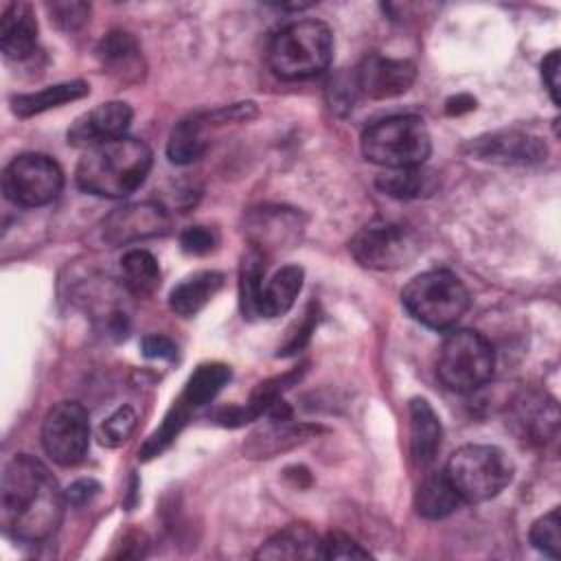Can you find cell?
I'll use <instances>...</instances> for the list:
<instances>
[{"mask_svg":"<svg viewBox=\"0 0 561 561\" xmlns=\"http://www.w3.org/2000/svg\"><path fill=\"white\" fill-rule=\"evenodd\" d=\"M64 491L48 467L28 454L13 456L0 480L2 530L26 543L48 539L64 517Z\"/></svg>","mask_w":561,"mask_h":561,"instance_id":"6da1fadb","label":"cell"},{"mask_svg":"<svg viewBox=\"0 0 561 561\" xmlns=\"http://www.w3.org/2000/svg\"><path fill=\"white\" fill-rule=\"evenodd\" d=\"M151 149L138 138H116L83 151L75 180L90 195L121 199L134 193L151 169Z\"/></svg>","mask_w":561,"mask_h":561,"instance_id":"7a4b0ae2","label":"cell"},{"mask_svg":"<svg viewBox=\"0 0 561 561\" xmlns=\"http://www.w3.org/2000/svg\"><path fill=\"white\" fill-rule=\"evenodd\" d=\"M331 57L333 33L320 20L291 22L267 46L270 70L283 81L311 79L329 68Z\"/></svg>","mask_w":561,"mask_h":561,"instance_id":"3957f363","label":"cell"},{"mask_svg":"<svg viewBox=\"0 0 561 561\" xmlns=\"http://www.w3.org/2000/svg\"><path fill=\"white\" fill-rule=\"evenodd\" d=\"M405 311L427 329L445 331L460 322L471 298L465 283L449 270H430L414 276L401 291Z\"/></svg>","mask_w":561,"mask_h":561,"instance_id":"277c9868","label":"cell"},{"mask_svg":"<svg viewBox=\"0 0 561 561\" xmlns=\"http://www.w3.org/2000/svg\"><path fill=\"white\" fill-rule=\"evenodd\" d=\"M362 153L386 169L423 167L432 153V138L421 116H388L364 129Z\"/></svg>","mask_w":561,"mask_h":561,"instance_id":"5b68a950","label":"cell"},{"mask_svg":"<svg viewBox=\"0 0 561 561\" xmlns=\"http://www.w3.org/2000/svg\"><path fill=\"white\" fill-rule=\"evenodd\" d=\"M462 502L478 504L500 495L513 480L511 458L495 445H462L443 471Z\"/></svg>","mask_w":561,"mask_h":561,"instance_id":"8992f818","label":"cell"},{"mask_svg":"<svg viewBox=\"0 0 561 561\" xmlns=\"http://www.w3.org/2000/svg\"><path fill=\"white\" fill-rule=\"evenodd\" d=\"M495 370V353L489 340L476 331L449 333L438 351L436 375L451 392H473L482 388Z\"/></svg>","mask_w":561,"mask_h":561,"instance_id":"52a82bcc","label":"cell"},{"mask_svg":"<svg viewBox=\"0 0 561 561\" xmlns=\"http://www.w3.org/2000/svg\"><path fill=\"white\" fill-rule=\"evenodd\" d=\"M348 250L362 267L390 272L410 265L419 256L421 243L416 234L401 224L370 221L355 232Z\"/></svg>","mask_w":561,"mask_h":561,"instance_id":"ba28073f","label":"cell"},{"mask_svg":"<svg viewBox=\"0 0 561 561\" xmlns=\"http://www.w3.org/2000/svg\"><path fill=\"white\" fill-rule=\"evenodd\" d=\"M64 188L59 164L46 153H20L2 173V191L9 202L24 208L46 206Z\"/></svg>","mask_w":561,"mask_h":561,"instance_id":"9c48e42d","label":"cell"},{"mask_svg":"<svg viewBox=\"0 0 561 561\" xmlns=\"http://www.w3.org/2000/svg\"><path fill=\"white\" fill-rule=\"evenodd\" d=\"M42 445L53 462L61 467L79 465L90 447V416L77 401H59L42 423Z\"/></svg>","mask_w":561,"mask_h":561,"instance_id":"30bf717a","label":"cell"},{"mask_svg":"<svg viewBox=\"0 0 561 561\" xmlns=\"http://www.w3.org/2000/svg\"><path fill=\"white\" fill-rule=\"evenodd\" d=\"M467 151L478 160L504 167H530L543 162L548 156L543 138L519 129H502L471 138Z\"/></svg>","mask_w":561,"mask_h":561,"instance_id":"8fae6325","label":"cell"},{"mask_svg":"<svg viewBox=\"0 0 561 561\" xmlns=\"http://www.w3.org/2000/svg\"><path fill=\"white\" fill-rule=\"evenodd\" d=\"M171 230V217L156 202H136L116 208L103 221V239L110 245H125L149 237H162Z\"/></svg>","mask_w":561,"mask_h":561,"instance_id":"7c38bea8","label":"cell"},{"mask_svg":"<svg viewBox=\"0 0 561 561\" xmlns=\"http://www.w3.org/2000/svg\"><path fill=\"white\" fill-rule=\"evenodd\" d=\"M508 425L522 440L533 445H546L559 432L557 401L546 392H522L511 405Z\"/></svg>","mask_w":561,"mask_h":561,"instance_id":"4fadbf2b","label":"cell"},{"mask_svg":"<svg viewBox=\"0 0 561 561\" xmlns=\"http://www.w3.org/2000/svg\"><path fill=\"white\" fill-rule=\"evenodd\" d=\"M416 79V66L410 59L368 55L357 72L355 83L368 99H394L405 94Z\"/></svg>","mask_w":561,"mask_h":561,"instance_id":"5bb4252c","label":"cell"},{"mask_svg":"<svg viewBox=\"0 0 561 561\" xmlns=\"http://www.w3.org/2000/svg\"><path fill=\"white\" fill-rule=\"evenodd\" d=\"M131 107L123 101L101 103L81 114L68 129V145L90 149L116 138H123L131 125Z\"/></svg>","mask_w":561,"mask_h":561,"instance_id":"9a60e30c","label":"cell"},{"mask_svg":"<svg viewBox=\"0 0 561 561\" xmlns=\"http://www.w3.org/2000/svg\"><path fill=\"white\" fill-rule=\"evenodd\" d=\"M245 232L254 248L263 250H283L294 248L300 241L302 219L300 213L280 206H263L248 215Z\"/></svg>","mask_w":561,"mask_h":561,"instance_id":"2e32d148","label":"cell"},{"mask_svg":"<svg viewBox=\"0 0 561 561\" xmlns=\"http://www.w3.org/2000/svg\"><path fill=\"white\" fill-rule=\"evenodd\" d=\"M37 48V20L26 2H11L0 18V50L7 59H28Z\"/></svg>","mask_w":561,"mask_h":561,"instance_id":"e0dca14e","label":"cell"},{"mask_svg":"<svg viewBox=\"0 0 561 561\" xmlns=\"http://www.w3.org/2000/svg\"><path fill=\"white\" fill-rule=\"evenodd\" d=\"M443 425L430 401L412 399L410 401V456L412 460L425 469L430 467L440 449Z\"/></svg>","mask_w":561,"mask_h":561,"instance_id":"ac0fdd59","label":"cell"},{"mask_svg":"<svg viewBox=\"0 0 561 561\" xmlns=\"http://www.w3.org/2000/svg\"><path fill=\"white\" fill-rule=\"evenodd\" d=\"M256 559H322V537L309 526L291 524L272 535L254 554Z\"/></svg>","mask_w":561,"mask_h":561,"instance_id":"d6986e66","label":"cell"},{"mask_svg":"<svg viewBox=\"0 0 561 561\" xmlns=\"http://www.w3.org/2000/svg\"><path fill=\"white\" fill-rule=\"evenodd\" d=\"M221 285H224V274L213 270L195 272L171 289L169 307L182 318H193L208 305V300L221 289Z\"/></svg>","mask_w":561,"mask_h":561,"instance_id":"ffe728a7","label":"cell"},{"mask_svg":"<svg viewBox=\"0 0 561 561\" xmlns=\"http://www.w3.org/2000/svg\"><path fill=\"white\" fill-rule=\"evenodd\" d=\"M302 278H305V272L300 265L280 267L263 285L261 300H259V316L278 318V316L287 313L294 307V302L302 289Z\"/></svg>","mask_w":561,"mask_h":561,"instance_id":"44dd1931","label":"cell"},{"mask_svg":"<svg viewBox=\"0 0 561 561\" xmlns=\"http://www.w3.org/2000/svg\"><path fill=\"white\" fill-rule=\"evenodd\" d=\"M206 125H208L206 114H193L175 123L167 140V158L173 164H191L199 160L208 149Z\"/></svg>","mask_w":561,"mask_h":561,"instance_id":"7402d4cb","label":"cell"},{"mask_svg":"<svg viewBox=\"0 0 561 561\" xmlns=\"http://www.w3.org/2000/svg\"><path fill=\"white\" fill-rule=\"evenodd\" d=\"M460 504L462 500L443 471L425 476L414 495V508L425 519H443L458 511Z\"/></svg>","mask_w":561,"mask_h":561,"instance_id":"603a6c76","label":"cell"},{"mask_svg":"<svg viewBox=\"0 0 561 561\" xmlns=\"http://www.w3.org/2000/svg\"><path fill=\"white\" fill-rule=\"evenodd\" d=\"M90 92V85L85 81H66V83H55V85H48L44 90H37V92H31V94H20V96H13V112L20 116V118H28L33 114H42L50 107H59L68 101H77L81 96H85Z\"/></svg>","mask_w":561,"mask_h":561,"instance_id":"cb8c5ba5","label":"cell"},{"mask_svg":"<svg viewBox=\"0 0 561 561\" xmlns=\"http://www.w3.org/2000/svg\"><path fill=\"white\" fill-rule=\"evenodd\" d=\"M96 57L107 72L127 77L140 66V46L127 31H110L96 46Z\"/></svg>","mask_w":561,"mask_h":561,"instance_id":"d4e9b609","label":"cell"},{"mask_svg":"<svg viewBox=\"0 0 561 561\" xmlns=\"http://www.w3.org/2000/svg\"><path fill=\"white\" fill-rule=\"evenodd\" d=\"M285 421H272V425L254 436H250L252 440L245 445V451L250 454V458H270L287 447H294L298 443H302L305 438H309L313 432H318V427L311 425H291Z\"/></svg>","mask_w":561,"mask_h":561,"instance_id":"484cf974","label":"cell"},{"mask_svg":"<svg viewBox=\"0 0 561 561\" xmlns=\"http://www.w3.org/2000/svg\"><path fill=\"white\" fill-rule=\"evenodd\" d=\"M377 186L381 193L397 197V199H414L421 195H430L436 186V178L432 171L423 167H408V169H386L377 178Z\"/></svg>","mask_w":561,"mask_h":561,"instance_id":"4316f807","label":"cell"},{"mask_svg":"<svg viewBox=\"0 0 561 561\" xmlns=\"http://www.w3.org/2000/svg\"><path fill=\"white\" fill-rule=\"evenodd\" d=\"M123 283L134 296H151L160 287V265L147 250H129L121 259Z\"/></svg>","mask_w":561,"mask_h":561,"instance_id":"83f0119b","label":"cell"},{"mask_svg":"<svg viewBox=\"0 0 561 561\" xmlns=\"http://www.w3.org/2000/svg\"><path fill=\"white\" fill-rule=\"evenodd\" d=\"M232 373L226 364L213 362V364H202L197 370L188 377L180 401L191 410V408H202L210 403L219 390L230 381Z\"/></svg>","mask_w":561,"mask_h":561,"instance_id":"f1b7e54d","label":"cell"},{"mask_svg":"<svg viewBox=\"0 0 561 561\" xmlns=\"http://www.w3.org/2000/svg\"><path fill=\"white\" fill-rule=\"evenodd\" d=\"M265 280V261L263 252L254 245L248 248L241 256L239 265V300L243 318H256L259 316V300L263 291Z\"/></svg>","mask_w":561,"mask_h":561,"instance_id":"f546056e","label":"cell"},{"mask_svg":"<svg viewBox=\"0 0 561 561\" xmlns=\"http://www.w3.org/2000/svg\"><path fill=\"white\" fill-rule=\"evenodd\" d=\"M188 421V408L178 399V403L169 410V414L164 416L162 425L145 440V445L140 447V456L142 460H149L153 456H158L160 451H164L169 447V443L180 434V430L186 425Z\"/></svg>","mask_w":561,"mask_h":561,"instance_id":"4dcf8cb0","label":"cell"},{"mask_svg":"<svg viewBox=\"0 0 561 561\" xmlns=\"http://www.w3.org/2000/svg\"><path fill=\"white\" fill-rule=\"evenodd\" d=\"M530 543L550 559L561 557V517L559 508H552L530 526Z\"/></svg>","mask_w":561,"mask_h":561,"instance_id":"1f68e13d","label":"cell"},{"mask_svg":"<svg viewBox=\"0 0 561 561\" xmlns=\"http://www.w3.org/2000/svg\"><path fill=\"white\" fill-rule=\"evenodd\" d=\"M136 421H138V416H136L134 408H129V405L118 408L114 414H110V416L101 423V427H99V438H101V443H103L105 447H118V445H123V443L129 440V436L134 434Z\"/></svg>","mask_w":561,"mask_h":561,"instance_id":"d6a6232c","label":"cell"},{"mask_svg":"<svg viewBox=\"0 0 561 561\" xmlns=\"http://www.w3.org/2000/svg\"><path fill=\"white\" fill-rule=\"evenodd\" d=\"M180 245L186 254L204 256L219 245V232L208 226H188L180 234Z\"/></svg>","mask_w":561,"mask_h":561,"instance_id":"836d02e7","label":"cell"},{"mask_svg":"<svg viewBox=\"0 0 561 561\" xmlns=\"http://www.w3.org/2000/svg\"><path fill=\"white\" fill-rule=\"evenodd\" d=\"M370 552L364 550L353 537L344 533H329L322 537V559H368Z\"/></svg>","mask_w":561,"mask_h":561,"instance_id":"e575fe53","label":"cell"},{"mask_svg":"<svg viewBox=\"0 0 561 561\" xmlns=\"http://www.w3.org/2000/svg\"><path fill=\"white\" fill-rule=\"evenodd\" d=\"M48 11H50V20L59 28L75 31L88 20L90 4H85V2H53V4H48Z\"/></svg>","mask_w":561,"mask_h":561,"instance_id":"d590c367","label":"cell"},{"mask_svg":"<svg viewBox=\"0 0 561 561\" xmlns=\"http://www.w3.org/2000/svg\"><path fill=\"white\" fill-rule=\"evenodd\" d=\"M101 493V484L92 478H81V480H75L70 486H66L64 491V500L66 504L70 506H85L90 504L96 495Z\"/></svg>","mask_w":561,"mask_h":561,"instance_id":"8d00e7d4","label":"cell"},{"mask_svg":"<svg viewBox=\"0 0 561 561\" xmlns=\"http://www.w3.org/2000/svg\"><path fill=\"white\" fill-rule=\"evenodd\" d=\"M559 68H561V61H559V50H552L543 57L541 61V79H543V85L548 88V94L552 99V103L559 107Z\"/></svg>","mask_w":561,"mask_h":561,"instance_id":"74e56055","label":"cell"},{"mask_svg":"<svg viewBox=\"0 0 561 561\" xmlns=\"http://www.w3.org/2000/svg\"><path fill=\"white\" fill-rule=\"evenodd\" d=\"M140 346L142 355L149 359H173L178 353L175 344L164 335H147Z\"/></svg>","mask_w":561,"mask_h":561,"instance_id":"f35d334b","label":"cell"},{"mask_svg":"<svg viewBox=\"0 0 561 561\" xmlns=\"http://www.w3.org/2000/svg\"><path fill=\"white\" fill-rule=\"evenodd\" d=\"M473 107H476V99H471L469 94H456V96H451V99L447 101L445 112H447L449 116H460V114H465V112H471Z\"/></svg>","mask_w":561,"mask_h":561,"instance_id":"ab89813d","label":"cell"}]
</instances>
